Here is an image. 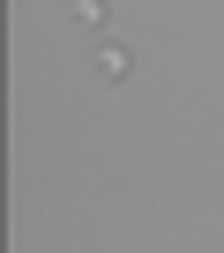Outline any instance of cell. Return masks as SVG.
Masks as SVG:
<instances>
[{"instance_id": "obj_1", "label": "cell", "mask_w": 224, "mask_h": 253, "mask_svg": "<svg viewBox=\"0 0 224 253\" xmlns=\"http://www.w3.org/2000/svg\"><path fill=\"white\" fill-rule=\"evenodd\" d=\"M97 75H112V82H120V75H127V52H120V45H105V52H97Z\"/></svg>"}]
</instances>
